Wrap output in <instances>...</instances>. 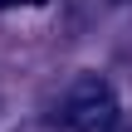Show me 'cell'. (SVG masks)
Instances as JSON below:
<instances>
[{
	"mask_svg": "<svg viewBox=\"0 0 132 132\" xmlns=\"http://www.w3.org/2000/svg\"><path fill=\"white\" fill-rule=\"evenodd\" d=\"M49 122L64 127V132H108L118 122V93H113V83L98 78V73L73 78V88L54 103Z\"/></svg>",
	"mask_w": 132,
	"mask_h": 132,
	"instance_id": "obj_1",
	"label": "cell"
},
{
	"mask_svg": "<svg viewBox=\"0 0 132 132\" xmlns=\"http://www.w3.org/2000/svg\"><path fill=\"white\" fill-rule=\"evenodd\" d=\"M118 5H127V0H118Z\"/></svg>",
	"mask_w": 132,
	"mask_h": 132,
	"instance_id": "obj_2",
	"label": "cell"
},
{
	"mask_svg": "<svg viewBox=\"0 0 132 132\" xmlns=\"http://www.w3.org/2000/svg\"><path fill=\"white\" fill-rule=\"evenodd\" d=\"M0 10H5V0H0Z\"/></svg>",
	"mask_w": 132,
	"mask_h": 132,
	"instance_id": "obj_3",
	"label": "cell"
}]
</instances>
